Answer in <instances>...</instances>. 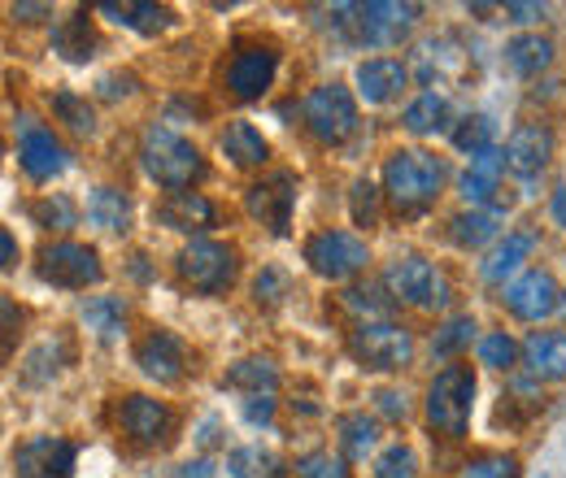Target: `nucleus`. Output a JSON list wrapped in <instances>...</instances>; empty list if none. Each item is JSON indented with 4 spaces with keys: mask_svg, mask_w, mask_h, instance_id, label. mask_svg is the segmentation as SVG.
<instances>
[{
    "mask_svg": "<svg viewBox=\"0 0 566 478\" xmlns=\"http://www.w3.org/2000/svg\"><path fill=\"white\" fill-rule=\"evenodd\" d=\"M375 478H415V453L406 444L384 448L379 461H375Z\"/></svg>",
    "mask_w": 566,
    "mask_h": 478,
    "instance_id": "nucleus-45",
    "label": "nucleus"
},
{
    "mask_svg": "<svg viewBox=\"0 0 566 478\" xmlns=\"http://www.w3.org/2000/svg\"><path fill=\"white\" fill-rule=\"evenodd\" d=\"M157 222L170 226V231H206L218 222V209L210 196L201 192H170L161 205H157Z\"/></svg>",
    "mask_w": 566,
    "mask_h": 478,
    "instance_id": "nucleus-21",
    "label": "nucleus"
},
{
    "mask_svg": "<svg viewBox=\"0 0 566 478\" xmlns=\"http://www.w3.org/2000/svg\"><path fill=\"white\" fill-rule=\"evenodd\" d=\"M222 383H227V387H240V392H249V396H271L275 383H280V370H275V361H266V357H249V361H235Z\"/></svg>",
    "mask_w": 566,
    "mask_h": 478,
    "instance_id": "nucleus-32",
    "label": "nucleus"
},
{
    "mask_svg": "<svg viewBox=\"0 0 566 478\" xmlns=\"http://www.w3.org/2000/svg\"><path fill=\"white\" fill-rule=\"evenodd\" d=\"M136 365L153 383H179L184 370H188V343L179 340L175 331H148L140 343H136Z\"/></svg>",
    "mask_w": 566,
    "mask_h": 478,
    "instance_id": "nucleus-16",
    "label": "nucleus"
},
{
    "mask_svg": "<svg viewBox=\"0 0 566 478\" xmlns=\"http://www.w3.org/2000/svg\"><path fill=\"white\" fill-rule=\"evenodd\" d=\"M244 417H249L253 426H258V422L266 426V422L275 417V401H271V396H249V401H244Z\"/></svg>",
    "mask_w": 566,
    "mask_h": 478,
    "instance_id": "nucleus-50",
    "label": "nucleus"
},
{
    "mask_svg": "<svg viewBox=\"0 0 566 478\" xmlns=\"http://www.w3.org/2000/svg\"><path fill=\"white\" fill-rule=\"evenodd\" d=\"M505 309L523 322H541L558 309V278L549 270H527L505 283Z\"/></svg>",
    "mask_w": 566,
    "mask_h": 478,
    "instance_id": "nucleus-15",
    "label": "nucleus"
},
{
    "mask_svg": "<svg viewBox=\"0 0 566 478\" xmlns=\"http://www.w3.org/2000/svg\"><path fill=\"white\" fill-rule=\"evenodd\" d=\"M218 148L227 152V161L231 166H240V170H253V166H262L266 161V139H262V131L253 127V123H231L227 131H222V139H218Z\"/></svg>",
    "mask_w": 566,
    "mask_h": 478,
    "instance_id": "nucleus-27",
    "label": "nucleus"
},
{
    "mask_svg": "<svg viewBox=\"0 0 566 478\" xmlns=\"http://www.w3.org/2000/svg\"><path fill=\"white\" fill-rule=\"evenodd\" d=\"M283 296H287V274L280 266H266V270L258 274V283H253V300L266 305V309H275Z\"/></svg>",
    "mask_w": 566,
    "mask_h": 478,
    "instance_id": "nucleus-47",
    "label": "nucleus"
},
{
    "mask_svg": "<svg viewBox=\"0 0 566 478\" xmlns=\"http://www.w3.org/2000/svg\"><path fill=\"white\" fill-rule=\"evenodd\" d=\"M349 352L366 370H401L415 357V336L397 322H357L349 336Z\"/></svg>",
    "mask_w": 566,
    "mask_h": 478,
    "instance_id": "nucleus-8",
    "label": "nucleus"
},
{
    "mask_svg": "<svg viewBox=\"0 0 566 478\" xmlns=\"http://www.w3.org/2000/svg\"><path fill=\"white\" fill-rule=\"evenodd\" d=\"M62 361H71V340H49L31 361H27V383H44V379H53L57 370H62Z\"/></svg>",
    "mask_w": 566,
    "mask_h": 478,
    "instance_id": "nucleus-40",
    "label": "nucleus"
},
{
    "mask_svg": "<svg viewBox=\"0 0 566 478\" xmlns=\"http://www.w3.org/2000/svg\"><path fill=\"white\" fill-rule=\"evenodd\" d=\"M305 114V127L318 144H345L357 136V100L349 96V87L340 83H323L305 96L301 105Z\"/></svg>",
    "mask_w": 566,
    "mask_h": 478,
    "instance_id": "nucleus-5",
    "label": "nucleus"
},
{
    "mask_svg": "<svg viewBox=\"0 0 566 478\" xmlns=\"http://www.w3.org/2000/svg\"><path fill=\"white\" fill-rule=\"evenodd\" d=\"M501 231V209H467L453 217V244L458 248H484Z\"/></svg>",
    "mask_w": 566,
    "mask_h": 478,
    "instance_id": "nucleus-31",
    "label": "nucleus"
},
{
    "mask_svg": "<svg viewBox=\"0 0 566 478\" xmlns=\"http://www.w3.org/2000/svg\"><path fill=\"white\" fill-rule=\"evenodd\" d=\"M505 13H514V22H536V18H545V4H518V0H510Z\"/></svg>",
    "mask_w": 566,
    "mask_h": 478,
    "instance_id": "nucleus-52",
    "label": "nucleus"
},
{
    "mask_svg": "<svg viewBox=\"0 0 566 478\" xmlns=\"http://www.w3.org/2000/svg\"><path fill=\"white\" fill-rule=\"evenodd\" d=\"M523 365L532 370V379L541 383H558L566 379V336L563 331H532L523 340Z\"/></svg>",
    "mask_w": 566,
    "mask_h": 478,
    "instance_id": "nucleus-20",
    "label": "nucleus"
},
{
    "mask_svg": "<svg viewBox=\"0 0 566 478\" xmlns=\"http://www.w3.org/2000/svg\"><path fill=\"white\" fill-rule=\"evenodd\" d=\"M549 157H554V131L545 123H523L505 139V166L518 179H536L549 166Z\"/></svg>",
    "mask_w": 566,
    "mask_h": 478,
    "instance_id": "nucleus-18",
    "label": "nucleus"
},
{
    "mask_svg": "<svg viewBox=\"0 0 566 478\" xmlns=\"http://www.w3.org/2000/svg\"><path fill=\"white\" fill-rule=\"evenodd\" d=\"M340 444H345L349 457L375 453V444H379V426H375V417H366V413H345V417H340Z\"/></svg>",
    "mask_w": 566,
    "mask_h": 478,
    "instance_id": "nucleus-36",
    "label": "nucleus"
},
{
    "mask_svg": "<svg viewBox=\"0 0 566 478\" xmlns=\"http://www.w3.org/2000/svg\"><path fill=\"white\" fill-rule=\"evenodd\" d=\"M458 478H518V457H510V453H484V457L467 461Z\"/></svg>",
    "mask_w": 566,
    "mask_h": 478,
    "instance_id": "nucleus-41",
    "label": "nucleus"
},
{
    "mask_svg": "<svg viewBox=\"0 0 566 478\" xmlns=\"http://www.w3.org/2000/svg\"><path fill=\"white\" fill-rule=\"evenodd\" d=\"M475 352H480V361H484V365H493V370H510V365L518 361V343L510 340L505 331H493V336H484Z\"/></svg>",
    "mask_w": 566,
    "mask_h": 478,
    "instance_id": "nucleus-44",
    "label": "nucleus"
},
{
    "mask_svg": "<svg viewBox=\"0 0 566 478\" xmlns=\"http://www.w3.org/2000/svg\"><path fill=\"white\" fill-rule=\"evenodd\" d=\"M210 461H197V466H184V478H210Z\"/></svg>",
    "mask_w": 566,
    "mask_h": 478,
    "instance_id": "nucleus-55",
    "label": "nucleus"
},
{
    "mask_svg": "<svg viewBox=\"0 0 566 478\" xmlns=\"http://www.w3.org/2000/svg\"><path fill=\"white\" fill-rule=\"evenodd\" d=\"M18 166L27 170V179L49 183L53 174L66 170V148L53 139L49 127H40L35 118H22L18 123Z\"/></svg>",
    "mask_w": 566,
    "mask_h": 478,
    "instance_id": "nucleus-14",
    "label": "nucleus"
},
{
    "mask_svg": "<svg viewBox=\"0 0 566 478\" xmlns=\"http://www.w3.org/2000/svg\"><path fill=\"white\" fill-rule=\"evenodd\" d=\"M175 274L184 287H192L197 296H218L231 287L235 278V248L218 244V240H192L179 257H175Z\"/></svg>",
    "mask_w": 566,
    "mask_h": 478,
    "instance_id": "nucleus-6",
    "label": "nucleus"
},
{
    "mask_svg": "<svg viewBox=\"0 0 566 478\" xmlns=\"http://www.w3.org/2000/svg\"><path fill=\"white\" fill-rule=\"evenodd\" d=\"M444 188V161L423 148H397L384 161V192L397 205V213L419 217Z\"/></svg>",
    "mask_w": 566,
    "mask_h": 478,
    "instance_id": "nucleus-1",
    "label": "nucleus"
},
{
    "mask_svg": "<svg viewBox=\"0 0 566 478\" xmlns=\"http://www.w3.org/2000/svg\"><path fill=\"white\" fill-rule=\"evenodd\" d=\"M53 49H57L66 62H92V57H96V31H92L87 9H78V13H71V18L57 22V31H53Z\"/></svg>",
    "mask_w": 566,
    "mask_h": 478,
    "instance_id": "nucleus-25",
    "label": "nucleus"
},
{
    "mask_svg": "<svg viewBox=\"0 0 566 478\" xmlns=\"http://www.w3.org/2000/svg\"><path fill=\"white\" fill-rule=\"evenodd\" d=\"M505 62H510L514 74L532 78V74H541V70L554 62V40L549 35H514L505 44Z\"/></svg>",
    "mask_w": 566,
    "mask_h": 478,
    "instance_id": "nucleus-29",
    "label": "nucleus"
},
{
    "mask_svg": "<svg viewBox=\"0 0 566 478\" xmlns=\"http://www.w3.org/2000/svg\"><path fill=\"white\" fill-rule=\"evenodd\" d=\"M419 13H423L419 4H392V0L336 4V31L361 49H392L415 31Z\"/></svg>",
    "mask_w": 566,
    "mask_h": 478,
    "instance_id": "nucleus-2",
    "label": "nucleus"
},
{
    "mask_svg": "<svg viewBox=\"0 0 566 478\" xmlns=\"http://www.w3.org/2000/svg\"><path fill=\"white\" fill-rule=\"evenodd\" d=\"M53 114L71 127L74 136H92V131H96V118H92L87 100H83V96H74V92H57V96H53Z\"/></svg>",
    "mask_w": 566,
    "mask_h": 478,
    "instance_id": "nucleus-39",
    "label": "nucleus"
},
{
    "mask_svg": "<svg viewBox=\"0 0 566 478\" xmlns=\"http://www.w3.org/2000/svg\"><path fill=\"white\" fill-rule=\"evenodd\" d=\"M406 78H410V70L397 57H370V62L357 66V96L366 105H388L392 96H401Z\"/></svg>",
    "mask_w": 566,
    "mask_h": 478,
    "instance_id": "nucleus-19",
    "label": "nucleus"
},
{
    "mask_svg": "<svg viewBox=\"0 0 566 478\" xmlns=\"http://www.w3.org/2000/svg\"><path fill=\"white\" fill-rule=\"evenodd\" d=\"M444 118H449V100H444L440 92H423V96H419V100H410V105H406V114H401L406 131H415V136H431V131H440V127H444Z\"/></svg>",
    "mask_w": 566,
    "mask_h": 478,
    "instance_id": "nucleus-33",
    "label": "nucleus"
},
{
    "mask_svg": "<svg viewBox=\"0 0 566 478\" xmlns=\"http://www.w3.org/2000/svg\"><path fill=\"white\" fill-rule=\"evenodd\" d=\"M471 340H475V318H471V314H458V318H449V322L436 331L431 352H436V357H453V352L471 348Z\"/></svg>",
    "mask_w": 566,
    "mask_h": 478,
    "instance_id": "nucleus-38",
    "label": "nucleus"
},
{
    "mask_svg": "<svg viewBox=\"0 0 566 478\" xmlns=\"http://www.w3.org/2000/svg\"><path fill=\"white\" fill-rule=\"evenodd\" d=\"M244 205H249V213H253L271 235H287L292 209H296V174H292V170H271V174H262V179L249 188Z\"/></svg>",
    "mask_w": 566,
    "mask_h": 478,
    "instance_id": "nucleus-11",
    "label": "nucleus"
},
{
    "mask_svg": "<svg viewBox=\"0 0 566 478\" xmlns=\"http://www.w3.org/2000/svg\"><path fill=\"white\" fill-rule=\"evenodd\" d=\"M140 161H144V174H148L157 188H170V192H192V188L206 179L201 152L184 136H175L170 127H148V131H144Z\"/></svg>",
    "mask_w": 566,
    "mask_h": 478,
    "instance_id": "nucleus-3",
    "label": "nucleus"
},
{
    "mask_svg": "<svg viewBox=\"0 0 566 478\" xmlns=\"http://www.w3.org/2000/svg\"><path fill=\"white\" fill-rule=\"evenodd\" d=\"M118 426L136 448H157V444H166V435L175 426V413L153 396H127L123 410H118Z\"/></svg>",
    "mask_w": 566,
    "mask_h": 478,
    "instance_id": "nucleus-17",
    "label": "nucleus"
},
{
    "mask_svg": "<svg viewBox=\"0 0 566 478\" xmlns=\"http://www.w3.org/2000/svg\"><path fill=\"white\" fill-rule=\"evenodd\" d=\"M384 287L392 291V300L401 305H415V309H444L449 305V278L436 270L423 257H397L388 270H384Z\"/></svg>",
    "mask_w": 566,
    "mask_h": 478,
    "instance_id": "nucleus-7",
    "label": "nucleus"
},
{
    "mask_svg": "<svg viewBox=\"0 0 566 478\" xmlns=\"http://www.w3.org/2000/svg\"><path fill=\"white\" fill-rule=\"evenodd\" d=\"M280 70V53L271 44H240L235 57L227 62V92L235 100H262L275 83Z\"/></svg>",
    "mask_w": 566,
    "mask_h": 478,
    "instance_id": "nucleus-12",
    "label": "nucleus"
},
{
    "mask_svg": "<svg viewBox=\"0 0 566 478\" xmlns=\"http://www.w3.org/2000/svg\"><path fill=\"white\" fill-rule=\"evenodd\" d=\"M132 92H136V78H132V74H105V78H101V96H109V100L132 96Z\"/></svg>",
    "mask_w": 566,
    "mask_h": 478,
    "instance_id": "nucleus-49",
    "label": "nucleus"
},
{
    "mask_svg": "<svg viewBox=\"0 0 566 478\" xmlns=\"http://www.w3.org/2000/svg\"><path fill=\"white\" fill-rule=\"evenodd\" d=\"M475 405V370L471 365H444L427 387V422L444 439H462L471 426Z\"/></svg>",
    "mask_w": 566,
    "mask_h": 478,
    "instance_id": "nucleus-4",
    "label": "nucleus"
},
{
    "mask_svg": "<svg viewBox=\"0 0 566 478\" xmlns=\"http://www.w3.org/2000/svg\"><path fill=\"white\" fill-rule=\"evenodd\" d=\"M375 410L388 413V417H406L410 413V401H406V392H375Z\"/></svg>",
    "mask_w": 566,
    "mask_h": 478,
    "instance_id": "nucleus-48",
    "label": "nucleus"
},
{
    "mask_svg": "<svg viewBox=\"0 0 566 478\" xmlns=\"http://www.w3.org/2000/svg\"><path fill=\"white\" fill-rule=\"evenodd\" d=\"M305 262L318 278L340 283V278L361 270L370 262V253H366V240H357L354 231H318L305 244Z\"/></svg>",
    "mask_w": 566,
    "mask_h": 478,
    "instance_id": "nucleus-10",
    "label": "nucleus"
},
{
    "mask_svg": "<svg viewBox=\"0 0 566 478\" xmlns=\"http://www.w3.org/2000/svg\"><path fill=\"white\" fill-rule=\"evenodd\" d=\"M493 136H496L493 118H489V114H471V118H462V127L453 131V148H462L467 157H480V152L493 148Z\"/></svg>",
    "mask_w": 566,
    "mask_h": 478,
    "instance_id": "nucleus-37",
    "label": "nucleus"
},
{
    "mask_svg": "<svg viewBox=\"0 0 566 478\" xmlns=\"http://www.w3.org/2000/svg\"><path fill=\"white\" fill-rule=\"evenodd\" d=\"M78 322L96 336V340H118L127 327V300L123 296H92L78 309Z\"/></svg>",
    "mask_w": 566,
    "mask_h": 478,
    "instance_id": "nucleus-26",
    "label": "nucleus"
},
{
    "mask_svg": "<svg viewBox=\"0 0 566 478\" xmlns=\"http://www.w3.org/2000/svg\"><path fill=\"white\" fill-rule=\"evenodd\" d=\"M87 222L101 226V231H109V235H127V226H132V201H127V192L96 188L87 196Z\"/></svg>",
    "mask_w": 566,
    "mask_h": 478,
    "instance_id": "nucleus-28",
    "label": "nucleus"
},
{
    "mask_svg": "<svg viewBox=\"0 0 566 478\" xmlns=\"http://www.w3.org/2000/svg\"><path fill=\"white\" fill-rule=\"evenodd\" d=\"M349 209H354V222H357V226H375V222H379V188H375L370 179L354 183Z\"/></svg>",
    "mask_w": 566,
    "mask_h": 478,
    "instance_id": "nucleus-46",
    "label": "nucleus"
},
{
    "mask_svg": "<svg viewBox=\"0 0 566 478\" xmlns=\"http://www.w3.org/2000/svg\"><path fill=\"white\" fill-rule=\"evenodd\" d=\"M9 13H13V18H22V22H31V13H49V4H13Z\"/></svg>",
    "mask_w": 566,
    "mask_h": 478,
    "instance_id": "nucleus-54",
    "label": "nucleus"
},
{
    "mask_svg": "<svg viewBox=\"0 0 566 478\" xmlns=\"http://www.w3.org/2000/svg\"><path fill=\"white\" fill-rule=\"evenodd\" d=\"M40 278L53 287H66V291H83L105 278V266H101L96 248L57 240V244H44V253H40Z\"/></svg>",
    "mask_w": 566,
    "mask_h": 478,
    "instance_id": "nucleus-9",
    "label": "nucleus"
},
{
    "mask_svg": "<svg viewBox=\"0 0 566 478\" xmlns=\"http://www.w3.org/2000/svg\"><path fill=\"white\" fill-rule=\"evenodd\" d=\"M0 309H4V357H13V336H18V327H22V314L13 309V300H9V296H4V305H0Z\"/></svg>",
    "mask_w": 566,
    "mask_h": 478,
    "instance_id": "nucleus-51",
    "label": "nucleus"
},
{
    "mask_svg": "<svg viewBox=\"0 0 566 478\" xmlns=\"http://www.w3.org/2000/svg\"><path fill=\"white\" fill-rule=\"evenodd\" d=\"M227 470L235 478H283V466L275 453H266V448H235L231 457H227Z\"/></svg>",
    "mask_w": 566,
    "mask_h": 478,
    "instance_id": "nucleus-34",
    "label": "nucleus"
},
{
    "mask_svg": "<svg viewBox=\"0 0 566 478\" xmlns=\"http://www.w3.org/2000/svg\"><path fill=\"white\" fill-rule=\"evenodd\" d=\"M13 266H18V244H13V235L4 231V235H0V270L9 274Z\"/></svg>",
    "mask_w": 566,
    "mask_h": 478,
    "instance_id": "nucleus-53",
    "label": "nucleus"
},
{
    "mask_svg": "<svg viewBox=\"0 0 566 478\" xmlns=\"http://www.w3.org/2000/svg\"><path fill=\"white\" fill-rule=\"evenodd\" d=\"M31 217L40 222V226H53V231H71L74 226V205L66 201V196H44V201H35L31 205Z\"/></svg>",
    "mask_w": 566,
    "mask_h": 478,
    "instance_id": "nucleus-43",
    "label": "nucleus"
},
{
    "mask_svg": "<svg viewBox=\"0 0 566 478\" xmlns=\"http://www.w3.org/2000/svg\"><path fill=\"white\" fill-rule=\"evenodd\" d=\"M74 448L62 435H31L13 448V470L18 478H74Z\"/></svg>",
    "mask_w": 566,
    "mask_h": 478,
    "instance_id": "nucleus-13",
    "label": "nucleus"
},
{
    "mask_svg": "<svg viewBox=\"0 0 566 478\" xmlns=\"http://www.w3.org/2000/svg\"><path fill=\"white\" fill-rule=\"evenodd\" d=\"M296 478H354V475H349V461L336 457V453H305L296 461Z\"/></svg>",
    "mask_w": 566,
    "mask_h": 478,
    "instance_id": "nucleus-42",
    "label": "nucleus"
},
{
    "mask_svg": "<svg viewBox=\"0 0 566 478\" xmlns=\"http://www.w3.org/2000/svg\"><path fill=\"white\" fill-rule=\"evenodd\" d=\"M501 174H505V152L489 148V152L471 157V170L462 174V196L475 209L493 205V201H496V209H501L505 205V201L496 196V192H501Z\"/></svg>",
    "mask_w": 566,
    "mask_h": 478,
    "instance_id": "nucleus-22",
    "label": "nucleus"
},
{
    "mask_svg": "<svg viewBox=\"0 0 566 478\" xmlns=\"http://www.w3.org/2000/svg\"><path fill=\"white\" fill-rule=\"evenodd\" d=\"M536 248V235L532 231H514V235H505V240H496L493 253L480 262V274H484V283H505V274H514L523 262H527V253Z\"/></svg>",
    "mask_w": 566,
    "mask_h": 478,
    "instance_id": "nucleus-24",
    "label": "nucleus"
},
{
    "mask_svg": "<svg viewBox=\"0 0 566 478\" xmlns=\"http://www.w3.org/2000/svg\"><path fill=\"white\" fill-rule=\"evenodd\" d=\"M345 309L349 314H357L361 322H388V314H392V300L384 296V287H375V283H357V287H349L345 291Z\"/></svg>",
    "mask_w": 566,
    "mask_h": 478,
    "instance_id": "nucleus-35",
    "label": "nucleus"
},
{
    "mask_svg": "<svg viewBox=\"0 0 566 478\" xmlns=\"http://www.w3.org/2000/svg\"><path fill=\"white\" fill-rule=\"evenodd\" d=\"M462 66H467V53L453 44V35H440V40L419 44V78L423 83H436L444 74H458Z\"/></svg>",
    "mask_w": 566,
    "mask_h": 478,
    "instance_id": "nucleus-30",
    "label": "nucleus"
},
{
    "mask_svg": "<svg viewBox=\"0 0 566 478\" xmlns=\"http://www.w3.org/2000/svg\"><path fill=\"white\" fill-rule=\"evenodd\" d=\"M101 13H109L118 26H132L140 35H157L166 26H175V13L166 4H153V0H101Z\"/></svg>",
    "mask_w": 566,
    "mask_h": 478,
    "instance_id": "nucleus-23",
    "label": "nucleus"
}]
</instances>
